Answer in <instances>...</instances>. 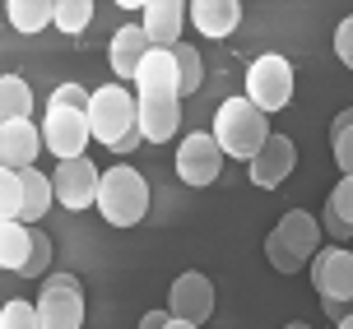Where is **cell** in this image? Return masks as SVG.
Segmentation results:
<instances>
[{
  "mask_svg": "<svg viewBox=\"0 0 353 329\" xmlns=\"http://www.w3.org/2000/svg\"><path fill=\"white\" fill-rule=\"evenodd\" d=\"M172 56H176V93H200V84H205V65H200V52H195L191 42H176Z\"/></svg>",
  "mask_w": 353,
  "mask_h": 329,
  "instance_id": "24",
  "label": "cell"
},
{
  "mask_svg": "<svg viewBox=\"0 0 353 329\" xmlns=\"http://www.w3.org/2000/svg\"><path fill=\"white\" fill-rule=\"evenodd\" d=\"M186 19L205 37H232L242 23V5L237 0H195V5H186Z\"/></svg>",
  "mask_w": 353,
  "mask_h": 329,
  "instance_id": "17",
  "label": "cell"
},
{
  "mask_svg": "<svg viewBox=\"0 0 353 329\" xmlns=\"http://www.w3.org/2000/svg\"><path fill=\"white\" fill-rule=\"evenodd\" d=\"M19 181H23V209H19V223L37 227L42 218H47V209L56 204V200H52V176H42L37 167H28V172H19Z\"/></svg>",
  "mask_w": 353,
  "mask_h": 329,
  "instance_id": "19",
  "label": "cell"
},
{
  "mask_svg": "<svg viewBox=\"0 0 353 329\" xmlns=\"http://www.w3.org/2000/svg\"><path fill=\"white\" fill-rule=\"evenodd\" d=\"M274 242L293 255L298 264H307V260H316V251H321V223L312 218V213H302V209H293V213H283L279 218V227L270 232Z\"/></svg>",
  "mask_w": 353,
  "mask_h": 329,
  "instance_id": "14",
  "label": "cell"
},
{
  "mask_svg": "<svg viewBox=\"0 0 353 329\" xmlns=\"http://www.w3.org/2000/svg\"><path fill=\"white\" fill-rule=\"evenodd\" d=\"M321 223H325V232H330V237H353V227L344 223V218H335L330 209H325V218H321Z\"/></svg>",
  "mask_w": 353,
  "mask_h": 329,
  "instance_id": "33",
  "label": "cell"
},
{
  "mask_svg": "<svg viewBox=\"0 0 353 329\" xmlns=\"http://www.w3.org/2000/svg\"><path fill=\"white\" fill-rule=\"evenodd\" d=\"M168 329H195V325H186V320H168Z\"/></svg>",
  "mask_w": 353,
  "mask_h": 329,
  "instance_id": "37",
  "label": "cell"
},
{
  "mask_svg": "<svg viewBox=\"0 0 353 329\" xmlns=\"http://www.w3.org/2000/svg\"><path fill=\"white\" fill-rule=\"evenodd\" d=\"M312 283H316V293H321V301H325L330 315H335L344 301H353V251H344V246L316 251V260H312Z\"/></svg>",
  "mask_w": 353,
  "mask_h": 329,
  "instance_id": "5",
  "label": "cell"
},
{
  "mask_svg": "<svg viewBox=\"0 0 353 329\" xmlns=\"http://www.w3.org/2000/svg\"><path fill=\"white\" fill-rule=\"evenodd\" d=\"M0 329H37V301H23V297L5 301L0 306Z\"/></svg>",
  "mask_w": 353,
  "mask_h": 329,
  "instance_id": "27",
  "label": "cell"
},
{
  "mask_svg": "<svg viewBox=\"0 0 353 329\" xmlns=\"http://www.w3.org/2000/svg\"><path fill=\"white\" fill-rule=\"evenodd\" d=\"M274 135L270 130V116L256 112L247 98H228V103L214 112V144L223 158H256L265 149V139Z\"/></svg>",
  "mask_w": 353,
  "mask_h": 329,
  "instance_id": "2",
  "label": "cell"
},
{
  "mask_svg": "<svg viewBox=\"0 0 353 329\" xmlns=\"http://www.w3.org/2000/svg\"><path fill=\"white\" fill-rule=\"evenodd\" d=\"M181 125V98L176 93H140L135 98V130L149 144H168Z\"/></svg>",
  "mask_w": 353,
  "mask_h": 329,
  "instance_id": "10",
  "label": "cell"
},
{
  "mask_svg": "<svg viewBox=\"0 0 353 329\" xmlns=\"http://www.w3.org/2000/svg\"><path fill=\"white\" fill-rule=\"evenodd\" d=\"M293 167H298V149H293V139H288V135H270V139H265V149L251 158V186L274 191V186L288 181Z\"/></svg>",
  "mask_w": 353,
  "mask_h": 329,
  "instance_id": "11",
  "label": "cell"
},
{
  "mask_svg": "<svg viewBox=\"0 0 353 329\" xmlns=\"http://www.w3.org/2000/svg\"><path fill=\"white\" fill-rule=\"evenodd\" d=\"M339 329H353V311H344V315H339Z\"/></svg>",
  "mask_w": 353,
  "mask_h": 329,
  "instance_id": "36",
  "label": "cell"
},
{
  "mask_svg": "<svg viewBox=\"0 0 353 329\" xmlns=\"http://www.w3.org/2000/svg\"><path fill=\"white\" fill-rule=\"evenodd\" d=\"M5 19L14 33H42V28H52V0H10Z\"/></svg>",
  "mask_w": 353,
  "mask_h": 329,
  "instance_id": "22",
  "label": "cell"
},
{
  "mask_svg": "<svg viewBox=\"0 0 353 329\" xmlns=\"http://www.w3.org/2000/svg\"><path fill=\"white\" fill-rule=\"evenodd\" d=\"M168 320H172L168 311H149V315L140 320V329H168Z\"/></svg>",
  "mask_w": 353,
  "mask_h": 329,
  "instance_id": "35",
  "label": "cell"
},
{
  "mask_svg": "<svg viewBox=\"0 0 353 329\" xmlns=\"http://www.w3.org/2000/svg\"><path fill=\"white\" fill-rule=\"evenodd\" d=\"M330 144H335V162L344 167V176H353V107H344L330 121Z\"/></svg>",
  "mask_w": 353,
  "mask_h": 329,
  "instance_id": "25",
  "label": "cell"
},
{
  "mask_svg": "<svg viewBox=\"0 0 353 329\" xmlns=\"http://www.w3.org/2000/svg\"><path fill=\"white\" fill-rule=\"evenodd\" d=\"M23 209V181L19 172H0V223H19Z\"/></svg>",
  "mask_w": 353,
  "mask_h": 329,
  "instance_id": "26",
  "label": "cell"
},
{
  "mask_svg": "<svg viewBox=\"0 0 353 329\" xmlns=\"http://www.w3.org/2000/svg\"><path fill=\"white\" fill-rule=\"evenodd\" d=\"M93 209H98L112 227H135L144 213H149V186H144V176L135 172V167H125V162L107 167L103 181H98Z\"/></svg>",
  "mask_w": 353,
  "mask_h": 329,
  "instance_id": "3",
  "label": "cell"
},
{
  "mask_svg": "<svg viewBox=\"0 0 353 329\" xmlns=\"http://www.w3.org/2000/svg\"><path fill=\"white\" fill-rule=\"evenodd\" d=\"M168 315L200 329L214 315V283L205 274H195V269L176 274V283L168 288Z\"/></svg>",
  "mask_w": 353,
  "mask_h": 329,
  "instance_id": "7",
  "label": "cell"
},
{
  "mask_svg": "<svg viewBox=\"0 0 353 329\" xmlns=\"http://www.w3.org/2000/svg\"><path fill=\"white\" fill-rule=\"evenodd\" d=\"M98 181H103V172H98L88 158L61 162V167L52 172V200H56V204H65L70 213L93 209V200H98Z\"/></svg>",
  "mask_w": 353,
  "mask_h": 329,
  "instance_id": "8",
  "label": "cell"
},
{
  "mask_svg": "<svg viewBox=\"0 0 353 329\" xmlns=\"http://www.w3.org/2000/svg\"><path fill=\"white\" fill-rule=\"evenodd\" d=\"M47 264H52V237L33 227V251H28V264H23L19 274H23V278H37V274H47Z\"/></svg>",
  "mask_w": 353,
  "mask_h": 329,
  "instance_id": "28",
  "label": "cell"
},
{
  "mask_svg": "<svg viewBox=\"0 0 353 329\" xmlns=\"http://www.w3.org/2000/svg\"><path fill=\"white\" fill-rule=\"evenodd\" d=\"M33 116V88L23 74H0V125H14Z\"/></svg>",
  "mask_w": 353,
  "mask_h": 329,
  "instance_id": "20",
  "label": "cell"
},
{
  "mask_svg": "<svg viewBox=\"0 0 353 329\" xmlns=\"http://www.w3.org/2000/svg\"><path fill=\"white\" fill-rule=\"evenodd\" d=\"M88 116L84 112H70V107H47V116H42V149L56 153L61 162H74V158H84L88 149Z\"/></svg>",
  "mask_w": 353,
  "mask_h": 329,
  "instance_id": "6",
  "label": "cell"
},
{
  "mask_svg": "<svg viewBox=\"0 0 353 329\" xmlns=\"http://www.w3.org/2000/svg\"><path fill=\"white\" fill-rule=\"evenodd\" d=\"M88 135L107 144L112 153H130L140 144V130H135V93L121 84H103V88H88Z\"/></svg>",
  "mask_w": 353,
  "mask_h": 329,
  "instance_id": "1",
  "label": "cell"
},
{
  "mask_svg": "<svg viewBox=\"0 0 353 329\" xmlns=\"http://www.w3.org/2000/svg\"><path fill=\"white\" fill-rule=\"evenodd\" d=\"M293 88H298V79H293V65H288V56H279V52H265V56H256L247 65V98L256 112H283V107L293 103Z\"/></svg>",
  "mask_w": 353,
  "mask_h": 329,
  "instance_id": "4",
  "label": "cell"
},
{
  "mask_svg": "<svg viewBox=\"0 0 353 329\" xmlns=\"http://www.w3.org/2000/svg\"><path fill=\"white\" fill-rule=\"evenodd\" d=\"M135 88L140 93H176V56L168 47H149L140 74H135ZM181 98V93H176Z\"/></svg>",
  "mask_w": 353,
  "mask_h": 329,
  "instance_id": "18",
  "label": "cell"
},
{
  "mask_svg": "<svg viewBox=\"0 0 353 329\" xmlns=\"http://www.w3.org/2000/svg\"><path fill=\"white\" fill-rule=\"evenodd\" d=\"M47 107H70V112H84L88 107V88L84 84H56L52 88V103Z\"/></svg>",
  "mask_w": 353,
  "mask_h": 329,
  "instance_id": "30",
  "label": "cell"
},
{
  "mask_svg": "<svg viewBox=\"0 0 353 329\" xmlns=\"http://www.w3.org/2000/svg\"><path fill=\"white\" fill-rule=\"evenodd\" d=\"M335 56H339V61H344V65L353 70V14H349V19H344V23L335 28Z\"/></svg>",
  "mask_w": 353,
  "mask_h": 329,
  "instance_id": "32",
  "label": "cell"
},
{
  "mask_svg": "<svg viewBox=\"0 0 353 329\" xmlns=\"http://www.w3.org/2000/svg\"><path fill=\"white\" fill-rule=\"evenodd\" d=\"M144 56H149V37H144L140 23H121V28L112 33V42H107V65H112L117 79H130V84H135Z\"/></svg>",
  "mask_w": 353,
  "mask_h": 329,
  "instance_id": "15",
  "label": "cell"
},
{
  "mask_svg": "<svg viewBox=\"0 0 353 329\" xmlns=\"http://www.w3.org/2000/svg\"><path fill=\"white\" fill-rule=\"evenodd\" d=\"M140 28L149 37V47H168L172 52L176 42H181V28H186V5H176V0H149Z\"/></svg>",
  "mask_w": 353,
  "mask_h": 329,
  "instance_id": "16",
  "label": "cell"
},
{
  "mask_svg": "<svg viewBox=\"0 0 353 329\" xmlns=\"http://www.w3.org/2000/svg\"><path fill=\"white\" fill-rule=\"evenodd\" d=\"M28 251H33V227L23 223H0V269L19 274L28 264Z\"/></svg>",
  "mask_w": 353,
  "mask_h": 329,
  "instance_id": "21",
  "label": "cell"
},
{
  "mask_svg": "<svg viewBox=\"0 0 353 329\" xmlns=\"http://www.w3.org/2000/svg\"><path fill=\"white\" fill-rule=\"evenodd\" d=\"M288 329H307V325H288Z\"/></svg>",
  "mask_w": 353,
  "mask_h": 329,
  "instance_id": "38",
  "label": "cell"
},
{
  "mask_svg": "<svg viewBox=\"0 0 353 329\" xmlns=\"http://www.w3.org/2000/svg\"><path fill=\"white\" fill-rule=\"evenodd\" d=\"M37 329H84V288H42Z\"/></svg>",
  "mask_w": 353,
  "mask_h": 329,
  "instance_id": "12",
  "label": "cell"
},
{
  "mask_svg": "<svg viewBox=\"0 0 353 329\" xmlns=\"http://www.w3.org/2000/svg\"><path fill=\"white\" fill-rule=\"evenodd\" d=\"M42 288H79V278H74V274H47V278H42Z\"/></svg>",
  "mask_w": 353,
  "mask_h": 329,
  "instance_id": "34",
  "label": "cell"
},
{
  "mask_svg": "<svg viewBox=\"0 0 353 329\" xmlns=\"http://www.w3.org/2000/svg\"><path fill=\"white\" fill-rule=\"evenodd\" d=\"M93 23V5L88 0H52V28H61L65 37L84 33Z\"/></svg>",
  "mask_w": 353,
  "mask_h": 329,
  "instance_id": "23",
  "label": "cell"
},
{
  "mask_svg": "<svg viewBox=\"0 0 353 329\" xmlns=\"http://www.w3.org/2000/svg\"><path fill=\"white\" fill-rule=\"evenodd\" d=\"M176 176L186 181V186H214L219 172H223V153H219V144L214 135H186L176 144Z\"/></svg>",
  "mask_w": 353,
  "mask_h": 329,
  "instance_id": "9",
  "label": "cell"
},
{
  "mask_svg": "<svg viewBox=\"0 0 353 329\" xmlns=\"http://www.w3.org/2000/svg\"><path fill=\"white\" fill-rule=\"evenodd\" d=\"M37 149H42V125H33V121L0 125V172L37 167Z\"/></svg>",
  "mask_w": 353,
  "mask_h": 329,
  "instance_id": "13",
  "label": "cell"
},
{
  "mask_svg": "<svg viewBox=\"0 0 353 329\" xmlns=\"http://www.w3.org/2000/svg\"><path fill=\"white\" fill-rule=\"evenodd\" d=\"M265 260L274 264V269H279V274H302V264L293 260V255H288V251H283V246L274 242V237H265Z\"/></svg>",
  "mask_w": 353,
  "mask_h": 329,
  "instance_id": "31",
  "label": "cell"
},
{
  "mask_svg": "<svg viewBox=\"0 0 353 329\" xmlns=\"http://www.w3.org/2000/svg\"><path fill=\"white\" fill-rule=\"evenodd\" d=\"M325 209H330L335 218H344V223L353 227V176H339V186L330 191V200H325Z\"/></svg>",
  "mask_w": 353,
  "mask_h": 329,
  "instance_id": "29",
  "label": "cell"
}]
</instances>
